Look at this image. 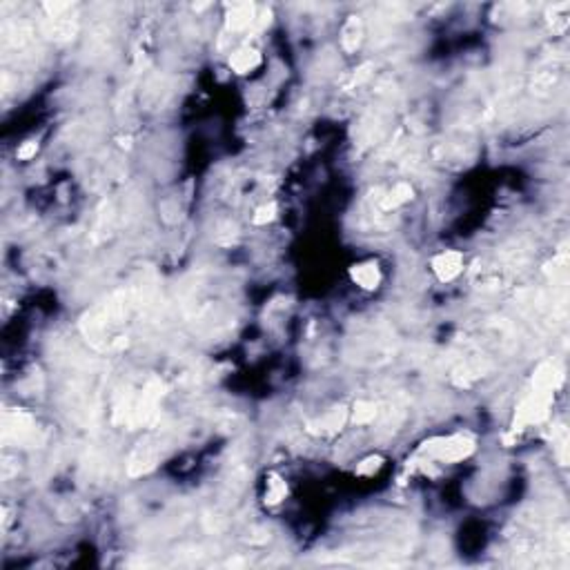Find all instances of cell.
<instances>
[{
    "instance_id": "cell-10",
    "label": "cell",
    "mask_w": 570,
    "mask_h": 570,
    "mask_svg": "<svg viewBox=\"0 0 570 570\" xmlns=\"http://www.w3.org/2000/svg\"><path fill=\"white\" fill-rule=\"evenodd\" d=\"M285 497H288V485L279 477V474H268L266 483V503L268 506H279Z\"/></svg>"
},
{
    "instance_id": "cell-6",
    "label": "cell",
    "mask_w": 570,
    "mask_h": 570,
    "mask_svg": "<svg viewBox=\"0 0 570 570\" xmlns=\"http://www.w3.org/2000/svg\"><path fill=\"white\" fill-rule=\"evenodd\" d=\"M261 65V51L254 47H241L230 58V67L236 74H250Z\"/></svg>"
},
{
    "instance_id": "cell-9",
    "label": "cell",
    "mask_w": 570,
    "mask_h": 570,
    "mask_svg": "<svg viewBox=\"0 0 570 570\" xmlns=\"http://www.w3.org/2000/svg\"><path fill=\"white\" fill-rule=\"evenodd\" d=\"M345 421H347L345 406H336L319 421V432H323V435H334V432H339L343 428Z\"/></svg>"
},
{
    "instance_id": "cell-2",
    "label": "cell",
    "mask_w": 570,
    "mask_h": 570,
    "mask_svg": "<svg viewBox=\"0 0 570 570\" xmlns=\"http://www.w3.org/2000/svg\"><path fill=\"white\" fill-rule=\"evenodd\" d=\"M474 439L470 435H455V437H437L424 443L421 452L428 457L437 459L441 463H457L461 459L470 457L474 452Z\"/></svg>"
},
{
    "instance_id": "cell-13",
    "label": "cell",
    "mask_w": 570,
    "mask_h": 570,
    "mask_svg": "<svg viewBox=\"0 0 570 570\" xmlns=\"http://www.w3.org/2000/svg\"><path fill=\"white\" fill-rule=\"evenodd\" d=\"M383 466V457H379V455H372V457H368L363 459L361 463L356 466V474H361V477H372L374 472H379Z\"/></svg>"
},
{
    "instance_id": "cell-16",
    "label": "cell",
    "mask_w": 570,
    "mask_h": 570,
    "mask_svg": "<svg viewBox=\"0 0 570 570\" xmlns=\"http://www.w3.org/2000/svg\"><path fill=\"white\" fill-rule=\"evenodd\" d=\"M370 74H372V62H363L361 67L354 69L352 85H361V83H365L368 78H370Z\"/></svg>"
},
{
    "instance_id": "cell-4",
    "label": "cell",
    "mask_w": 570,
    "mask_h": 570,
    "mask_svg": "<svg viewBox=\"0 0 570 570\" xmlns=\"http://www.w3.org/2000/svg\"><path fill=\"white\" fill-rule=\"evenodd\" d=\"M350 279L359 285L361 290H377L381 285V268L374 261L356 263L350 268Z\"/></svg>"
},
{
    "instance_id": "cell-12",
    "label": "cell",
    "mask_w": 570,
    "mask_h": 570,
    "mask_svg": "<svg viewBox=\"0 0 570 570\" xmlns=\"http://www.w3.org/2000/svg\"><path fill=\"white\" fill-rule=\"evenodd\" d=\"M377 417V406L372 401H356L352 408V421L356 426H365Z\"/></svg>"
},
{
    "instance_id": "cell-1",
    "label": "cell",
    "mask_w": 570,
    "mask_h": 570,
    "mask_svg": "<svg viewBox=\"0 0 570 570\" xmlns=\"http://www.w3.org/2000/svg\"><path fill=\"white\" fill-rule=\"evenodd\" d=\"M553 399H555V390H544V388L533 386L530 395H528L521 404L517 406L512 430L519 432V430L533 426V424H542V421H546L548 415H551Z\"/></svg>"
},
{
    "instance_id": "cell-11",
    "label": "cell",
    "mask_w": 570,
    "mask_h": 570,
    "mask_svg": "<svg viewBox=\"0 0 570 570\" xmlns=\"http://www.w3.org/2000/svg\"><path fill=\"white\" fill-rule=\"evenodd\" d=\"M410 198H413V187H410L408 183H399V185L392 187V192H390V194L383 198L381 207H383V209H395V207H399V205L408 203Z\"/></svg>"
},
{
    "instance_id": "cell-5",
    "label": "cell",
    "mask_w": 570,
    "mask_h": 570,
    "mask_svg": "<svg viewBox=\"0 0 570 570\" xmlns=\"http://www.w3.org/2000/svg\"><path fill=\"white\" fill-rule=\"evenodd\" d=\"M31 430H34V421H31L29 415L25 413H14L5 419V439H16V441H23L27 435H31Z\"/></svg>"
},
{
    "instance_id": "cell-3",
    "label": "cell",
    "mask_w": 570,
    "mask_h": 570,
    "mask_svg": "<svg viewBox=\"0 0 570 570\" xmlns=\"http://www.w3.org/2000/svg\"><path fill=\"white\" fill-rule=\"evenodd\" d=\"M432 270L439 277V281H452L457 279L463 270V254L457 250H446L432 259Z\"/></svg>"
},
{
    "instance_id": "cell-7",
    "label": "cell",
    "mask_w": 570,
    "mask_h": 570,
    "mask_svg": "<svg viewBox=\"0 0 570 570\" xmlns=\"http://www.w3.org/2000/svg\"><path fill=\"white\" fill-rule=\"evenodd\" d=\"M257 20V7L252 3H241L232 7V12L227 14V27L232 31H243L250 25H254Z\"/></svg>"
},
{
    "instance_id": "cell-14",
    "label": "cell",
    "mask_w": 570,
    "mask_h": 570,
    "mask_svg": "<svg viewBox=\"0 0 570 570\" xmlns=\"http://www.w3.org/2000/svg\"><path fill=\"white\" fill-rule=\"evenodd\" d=\"M277 218V205L274 203H266V205H261L257 212H254V225H268L272 223V221Z\"/></svg>"
},
{
    "instance_id": "cell-15",
    "label": "cell",
    "mask_w": 570,
    "mask_h": 570,
    "mask_svg": "<svg viewBox=\"0 0 570 570\" xmlns=\"http://www.w3.org/2000/svg\"><path fill=\"white\" fill-rule=\"evenodd\" d=\"M36 152H38V143L36 141H27V143H23L16 150V156L20 158V161H29V158L36 156Z\"/></svg>"
},
{
    "instance_id": "cell-8",
    "label": "cell",
    "mask_w": 570,
    "mask_h": 570,
    "mask_svg": "<svg viewBox=\"0 0 570 570\" xmlns=\"http://www.w3.org/2000/svg\"><path fill=\"white\" fill-rule=\"evenodd\" d=\"M361 36H363L361 20H359L356 16H350L347 18V23L343 25V29H341V47L347 51V54H352V51H356L359 45H361Z\"/></svg>"
}]
</instances>
